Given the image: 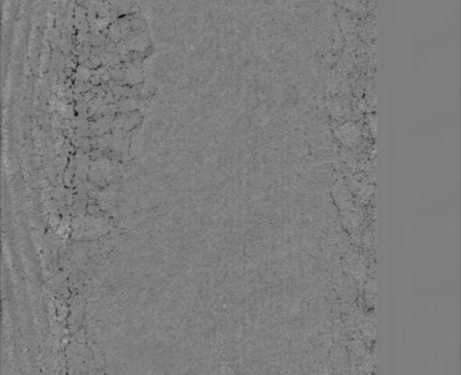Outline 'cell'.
<instances>
[{"label": "cell", "instance_id": "8992f818", "mask_svg": "<svg viewBox=\"0 0 461 375\" xmlns=\"http://www.w3.org/2000/svg\"><path fill=\"white\" fill-rule=\"evenodd\" d=\"M50 224L54 228H55L59 224V216L57 214H51V216H50Z\"/></svg>", "mask_w": 461, "mask_h": 375}, {"label": "cell", "instance_id": "ba28073f", "mask_svg": "<svg viewBox=\"0 0 461 375\" xmlns=\"http://www.w3.org/2000/svg\"><path fill=\"white\" fill-rule=\"evenodd\" d=\"M88 58H89V56H88V55H86V54L83 53V54H80V55L77 56V62H78L79 64H84L86 61H87Z\"/></svg>", "mask_w": 461, "mask_h": 375}, {"label": "cell", "instance_id": "7a4b0ae2", "mask_svg": "<svg viewBox=\"0 0 461 375\" xmlns=\"http://www.w3.org/2000/svg\"><path fill=\"white\" fill-rule=\"evenodd\" d=\"M138 106V101L134 100L133 98H123L119 102V108L122 111H129V110H134L135 108Z\"/></svg>", "mask_w": 461, "mask_h": 375}, {"label": "cell", "instance_id": "9c48e42d", "mask_svg": "<svg viewBox=\"0 0 461 375\" xmlns=\"http://www.w3.org/2000/svg\"><path fill=\"white\" fill-rule=\"evenodd\" d=\"M100 77H101V81H104V83H105V81H107V83H108V81L110 80L111 74H110V72H108V70H107V72L104 75H101Z\"/></svg>", "mask_w": 461, "mask_h": 375}, {"label": "cell", "instance_id": "277c9868", "mask_svg": "<svg viewBox=\"0 0 461 375\" xmlns=\"http://www.w3.org/2000/svg\"><path fill=\"white\" fill-rule=\"evenodd\" d=\"M64 184L66 185V186L68 188H70L72 186H74L73 183H74V178H75V171L74 170H70V168H66V170H65L64 172Z\"/></svg>", "mask_w": 461, "mask_h": 375}, {"label": "cell", "instance_id": "6da1fadb", "mask_svg": "<svg viewBox=\"0 0 461 375\" xmlns=\"http://www.w3.org/2000/svg\"><path fill=\"white\" fill-rule=\"evenodd\" d=\"M90 76H91V69L86 67L85 65L79 64L78 66L76 67V72L72 76V78H75V80H80V81H85V83H87V81H89Z\"/></svg>", "mask_w": 461, "mask_h": 375}, {"label": "cell", "instance_id": "5b68a950", "mask_svg": "<svg viewBox=\"0 0 461 375\" xmlns=\"http://www.w3.org/2000/svg\"><path fill=\"white\" fill-rule=\"evenodd\" d=\"M87 32H83V31H77V34H76V40H77V43H83L87 41Z\"/></svg>", "mask_w": 461, "mask_h": 375}, {"label": "cell", "instance_id": "52a82bcc", "mask_svg": "<svg viewBox=\"0 0 461 375\" xmlns=\"http://www.w3.org/2000/svg\"><path fill=\"white\" fill-rule=\"evenodd\" d=\"M89 81L94 86H99V83L101 81V77L98 75H91L90 78H89Z\"/></svg>", "mask_w": 461, "mask_h": 375}, {"label": "cell", "instance_id": "3957f363", "mask_svg": "<svg viewBox=\"0 0 461 375\" xmlns=\"http://www.w3.org/2000/svg\"><path fill=\"white\" fill-rule=\"evenodd\" d=\"M121 28L118 22H112L109 25V37L113 42H119L121 37Z\"/></svg>", "mask_w": 461, "mask_h": 375}]
</instances>
